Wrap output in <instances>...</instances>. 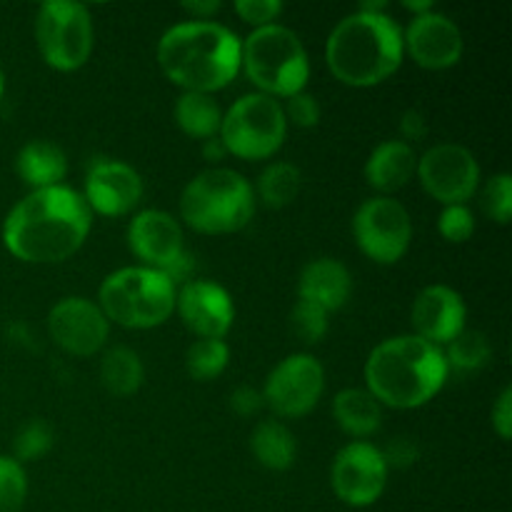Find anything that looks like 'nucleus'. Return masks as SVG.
<instances>
[{"instance_id":"nucleus-9","label":"nucleus","mask_w":512,"mask_h":512,"mask_svg":"<svg viewBox=\"0 0 512 512\" xmlns=\"http://www.w3.org/2000/svg\"><path fill=\"white\" fill-rule=\"evenodd\" d=\"M35 43L45 65L73 73L90 60L95 45L93 18L83 3L48 0L35 15Z\"/></svg>"},{"instance_id":"nucleus-20","label":"nucleus","mask_w":512,"mask_h":512,"mask_svg":"<svg viewBox=\"0 0 512 512\" xmlns=\"http://www.w3.org/2000/svg\"><path fill=\"white\" fill-rule=\"evenodd\" d=\"M350 290H353L350 270L335 258L310 260L298 280V300H308L328 315L348 303Z\"/></svg>"},{"instance_id":"nucleus-19","label":"nucleus","mask_w":512,"mask_h":512,"mask_svg":"<svg viewBox=\"0 0 512 512\" xmlns=\"http://www.w3.org/2000/svg\"><path fill=\"white\" fill-rule=\"evenodd\" d=\"M410 318H413L418 338L428 340L430 345L443 350L450 340L458 338L465 330L468 308H465L463 295L450 285H428L413 300Z\"/></svg>"},{"instance_id":"nucleus-36","label":"nucleus","mask_w":512,"mask_h":512,"mask_svg":"<svg viewBox=\"0 0 512 512\" xmlns=\"http://www.w3.org/2000/svg\"><path fill=\"white\" fill-rule=\"evenodd\" d=\"M283 113H285V120L293 125H298V128H315V125L320 123L318 98H315V95H308L305 90L303 93H295L293 98L285 100Z\"/></svg>"},{"instance_id":"nucleus-28","label":"nucleus","mask_w":512,"mask_h":512,"mask_svg":"<svg viewBox=\"0 0 512 512\" xmlns=\"http://www.w3.org/2000/svg\"><path fill=\"white\" fill-rule=\"evenodd\" d=\"M230 363V348L225 340H195L185 353V370L198 383L220 378Z\"/></svg>"},{"instance_id":"nucleus-16","label":"nucleus","mask_w":512,"mask_h":512,"mask_svg":"<svg viewBox=\"0 0 512 512\" xmlns=\"http://www.w3.org/2000/svg\"><path fill=\"white\" fill-rule=\"evenodd\" d=\"M175 310L198 340H223L235 320L233 298L213 280H188L178 290Z\"/></svg>"},{"instance_id":"nucleus-8","label":"nucleus","mask_w":512,"mask_h":512,"mask_svg":"<svg viewBox=\"0 0 512 512\" xmlns=\"http://www.w3.org/2000/svg\"><path fill=\"white\" fill-rule=\"evenodd\" d=\"M285 135H288V120L280 100L263 93H250L230 105L220 123L218 138L225 153L253 163V160L273 158Z\"/></svg>"},{"instance_id":"nucleus-18","label":"nucleus","mask_w":512,"mask_h":512,"mask_svg":"<svg viewBox=\"0 0 512 512\" xmlns=\"http://www.w3.org/2000/svg\"><path fill=\"white\" fill-rule=\"evenodd\" d=\"M128 245L143 268L168 273L185 255L180 223L165 210H143L128 225Z\"/></svg>"},{"instance_id":"nucleus-12","label":"nucleus","mask_w":512,"mask_h":512,"mask_svg":"<svg viewBox=\"0 0 512 512\" xmlns=\"http://www.w3.org/2000/svg\"><path fill=\"white\" fill-rule=\"evenodd\" d=\"M415 175L425 193L448 205H465L480 188V165L468 148L458 143H440L418 158Z\"/></svg>"},{"instance_id":"nucleus-31","label":"nucleus","mask_w":512,"mask_h":512,"mask_svg":"<svg viewBox=\"0 0 512 512\" xmlns=\"http://www.w3.org/2000/svg\"><path fill=\"white\" fill-rule=\"evenodd\" d=\"M28 498V475L10 455H0V512H20Z\"/></svg>"},{"instance_id":"nucleus-7","label":"nucleus","mask_w":512,"mask_h":512,"mask_svg":"<svg viewBox=\"0 0 512 512\" xmlns=\"http://www.w3.org/2000/svg\"><path fill=\"white\" fill-rule=\"evenodd\" d=\"M178 288L158 270L130 265L110 273L98 290V308L108 323L150 330L175 313Z\"/></svg>"},{"instance_id":"nucleus-21","label":"nucleus","mask_w":512,"mask_h":512,"mask_svg":"<svg viewBox=\"0 0 512 512\" xmlns=\"http://www.w3.org/2000/svg\"><path fill=\"white\" fill-rule=\"evenodd\" d=\"M415 168H418V155L413 145L403 140H385L370 153L363 173L370 188L378 190L380 195H390L413 180Z\"/></svg>"},{"instance_id":"nucleus-11","label":"nucleus","mask_w":512,"mask_h":512,"mask_svg":"<svg viewBox=\"0 0 512 512\" xmlns=\"http://www.w3.org/2000/svg\"><path fill=\"white\" fill-rule=\"evenodd\" d=\"M325 390V370L318 358L295 353L280 360L263 385V400L278 418H305L320 403Z\"/></svg>"},{"instance_id":"nucleus-15","label":"nucleus","mask_w":512,"mask_h":512,"mask_svg":"<svg viewBox=\"0 0 512 512\" xmlns=\"http://www.w3.org/2000/svg\"><path fill=\"white\" fill-rule=\"evenodd\" d=\"M143 190V178L133 165L123 160H98L90 165L85 175V190L80 195L88 203L90 213L123 218L138 208Z\"/></svg>"},{"instance_id":"nucleus-5","label":"nucleus","mask_w":512,"mask_h":512,"mask_svg":"<svg viewBox=\"0 0 512 512\" xmlns=\"http://www.w3.org/2000/svg\"><path fill=\"white\" fill-rule=\"evenodd\" d=\"M253 185L228 168H210L195 175L180 195V218L203 235H230L253 220Z\"/></svg>"},{"instance_id":"nucleus-13","label":"nucleus","mask_w":512,"mask_h":512,"mask_svg":"<svg viewBox=\"0 0 512 512\" xmlns=\"http://www.w3.org/2000/svg\"><path fill=\"white\" fill-rule=\"evenodd\" d=\"M388 470L380 448L365 440H355L345 445L333 460L330 485L338 500L350 508H370L385 493Z\"/></svg>"},{"instance_id":"nucleus-23","label":"nucleus","mask_w":512,"mask_h":512,"mask_svg":"<svg viewBox=\"0 0 512 512\" xmlns=\"http://www.w3.org/2000/svg\"><path fill=\"white\" fill-rule=\"evenodd\" d=\"M333 418L350 438H370L383 425V405L365 388H345L335 395Z\"/></svg>"},{"instance_id":"nucleus-29","label":"nucleus","mask_w":512,"mask_h":512,"mask_svg":"<svg viewBox=\"0 0 512 512\" xmlns=\"http://www.w3.org/2000/svg\"><path fill=\"white\" fill-rule=\"evenodd\" d=\"M443 358L448 363V370L453 368L458 373H473L490 360V343L480 330H463L458 338L445 345Z\"/></svg>"},{"instance_id":"nucleus-2","label":"nucleus","mask_w":512,"mask_h":512,"mask_svg":"<svg viewBox=\"0 0 512 512\" xmlns=\"http://www.w3.org/2000/svg\"><path fill=\"white\" fill-rule=\"evenodd\" d=\"M240 45L243 40L215 20H188L165 30L158 65L183 93L213 95L240 73Z\"/></svg>"},{"instance_id":"nucleus-38","label":"nucleus","mask_w":512,"mask_h":512,"mask_svg":"<svg viewBox=\"0 0 512 512\" xmlns=\"http://www.w3.org/2000/svg\"><path fill=\"white\" fill-rule=\"evenodd\" d=\"M380 453H383V460L388 468L390 465H393V468H408V465H413L415 460H418L420 450L410 438H395L393 443L385 450H380Z\"/></svg>"},{"instance_id":"nucleus-4","label":"nucleus","mask_w":512,"mask_h":512,"mask_svg":"<svg viewBox=\"0 0 512 512\" xmlns=\"http://www.w3.org/2000/svg\"><path fill=\"white\" fill-rule=\"evenodd\" d=\"M403 30L388 13H350L325 43V63L350 88H373L403 63Z\"/></svg>"},{"instance_id":"nucleus-30","label":"nucleus","mask_w":512,"mask_h":512,"mask_svg":"<svg viewBox=\"0 0 512 512\" xmlns=\"http://www.w3.org/2000/svg\"><path fill=\"white\" fill-rule=\"evenodd\" d=\"M53 448V430L45 420H28L23 428L15 433L13 440V455L10 458L23 463H33V460L43 458L48 450Z\"/></svg>"},{"instance_id":"nucleus-6","label":"nucleus","mask_w":512,"mask_h":512,"mask_svg":"<svg viewBox=\"0 0 512 512\" xmlns=\"http://www.w3.org/2000/svg\"><path fill=\"white\" fill-rule=\"evenodd\" d=\"M240 68L250 83L270 98L303 93L310 78V60L298 35L285 25L255 28L240 45Z\"/></svg>"},{"instance_id":"nucleus-10","label":"nucleus","mask_w":512,"mask_h":512,"mask_svg":"<svg viewBox=\"0 0 512 512\" xmlns=\"http://www.w3.org/2000/svg\"><path fill=\"white\" fill-rule=\"evenodd\" d=\"M353 238L360 253L378 265H395L413 243L410 213L390 195L365 200L353 218Z\"/></svg>"},{"instance_id":"nucleus-1","label":"nucleus","mask_w":512,"mask_h":512,"mask_svg":"<svg viewBox=\"0 0 512 512\" xmlns=\"http://www.w3.org/2000/svg\"><path fill=\"white\" fill-rule=\"evenodd\" d=\"M90 228L93 213L83 195L68 185H55L30 190L10 208L3 223V245L23 263H63L83 248Z\"/></svg>"},{"instance_id":"nucleus-27","label":"nucleus","mask_w":512,"mask_h":512,"mask_svg":"<svg viewBox=\"0 0 512 512\" xmlns=\"http://www.w3.org/2000/svg\"><path fill=\"white\" fill-rule=\"evenodd\" d=\"M300 185H303V173H300L298 165L280 160V163H270L260 173L255 193H258V200L265 208L280 210L288 208L298 198Z\"/></svg>"},{"instance_id":"nucleus-43","label":"nucleus","mask_w":512,"mask_h":512,"mask_svg":"<svg viewBox=\"0 0 512 512\" xmlns=\"http://www.w3.org/2000/svg\"><path fill=\"white\" fill-rule=\"evenodd\" d=\"M403 8L410 10V13H413V18H415V15H425V13H430V10H435L430 0H423V3H415V0H405Z\"/></svg>"},{"instance_id":"nucleus-37","label":"nucleus","mask_w":512,"mask_h":512,"mask_svg":"<svg viewBox=\"0 0 512 512\" xmlns=\"http://www.w3.org/2000/svg\"><path fill=\"white\" fill-rule=\"evenodd\" d=\"M490 418H493V428L495 433H498V438L508 443L512 438V388L510 385H505L503 393L498 395Z\"/></svg>"},{"instance_id":"nucleus-3","label":"nucleus","mask_w":512,"mask_h":512,"mask_svg":"<svg viewBox=\"0 0 512 512\" xmlns=\"http://www.w3.org/2000/svg\"><path fill=\"white\" fill-rule=\"evenodd\" d=\"M448 380L443 350L418 335H395L375 345L365 360V390L395 410L430 403Z\"/></svg>"},{"instance_id":"nucleus-41","label":"nucleus","mask_w":512,"mask_h":512,"mask_svg":"<svg viewBox=\"0 0 512 512\" xmlns=\"http://www.w3.org/2000/svg\"><path fill=\"white\" fill-rule=\"evenodd\" d=\"M180 8L188 15H193V20H210L220 8H223V3H220V0H193V3L185 0Z\"/></svg>"},{"instance_id":"nucleus-14","label":"nucleus","mask_w":512,"mask_h":512,"mask_svg":"<svg viewBox=\"0 0 512 512\" xmlns=\"http://www.w3.org/2000/svg\"><path fill=\"white\" fill-rule=\"evenodd\" d=\"M48 333L60 350L75 358H90L103 350L108 340L110 323L98 308V303L88 298H63L50 308Z\"/></svg>"},{"instance_id":"nucleus-44","label":"nucleus","mask_w":512,"mask_h":512,"mask_svg":"<svg viewBox=\"0 0 512 512\" xmlns=\"http://www.w3.org/2000/svg\"><path fill=\"white\" fill-rule=\"evenodd\" d=\"M3 90H5V80H3V70H0V98H3Z\"/></svg>"},{"instance_id":"nucleus-35","label":"nucleus","mask_w":512,"mask_h":512,"mask_svg":"<svg viewBox=\"0 0 512 512\" xmlns=\"http://www.w3.org/2000/svg\"><path fill=\"white\" fill-rule=\"evenodd\" d=\"M235 13L240 15V20L255 28H265V25H273L275 20L283 15L285 5L280 0H238L233 5Z\"/></svg>"},{"instance_id":"nucleus-42","label":"nucleus","mask_w":512,"mask_h":512,"mask_svg":"<svg viewBox=\"0 0 512 512\" xmlns=\"http://www.w3.org/2000/svg\"><path fill=\"white\" fill-rule=\"evenodd\" d=\"M203 155H205V160H223L228 153H225L220 138H210L203 143Z\"/></svg>"},{"instance_id":"nucleus-26","label":"nucleus","mask_w":512,"mask_h":512,"mask_svg":"<svg viewBox=\"0 0 512 512\" xmlns=\"http://www.w3.org/2000/svg\"><path fill=\"white\" fill-rule=\"evenodd\" d=\"M145 380L143 363H140V355L135 350L123 348H110L108 353L100 360V383L115 398H128L140 390Z\"/></svg>"},{"instance_id":"nucleus-25","label":"nucleus","mask_w":512,"mask_h":512,"mask_svg":"<svg viewBox=\"0 0 512 512\" xmlns=\"http://www.w3.org/2000/svg\"><path fill=\"white\" fill-rule=\"evenodd\" d=\"M175 123L183 130L188 138L195 140H210L218 138L220 123H223V113H220L218 103L213 95L203 93H183L175 100Z\"/></svg>"},{"instance_id":"nucleus-40","label":"nucleus","mask_w":512,"mask_h":512,"mask_svg":"<svg viewBox=\"0 0 512 512\" xmlns=\"http://www.w3.org/2000/svg\"><path fill=\"white\" fill-rule=\"evenodd\" d=\"M400 133H403V143H418L428 135V120L420 113L418 108H410L403 113V120H400Z\"/></svg>"},{"instance_id":"nucleus-22","label":"nucleus","mask_w":512,"mask_h":512,"mask_svg":"<svg viewBox=\"0 0 512 512\" xmlns=\"http://www.w3.org/2000/svg\"><path fill=\"white\" fill-rule=\"evenodd\" d=\"M15 173L30 190H45L63 185L68 175V158L50 140H30L15 158Z\"/></svg>"},{"instance_id":"nucleus-17","label":"nucleus","mask_w":512,"mask_h":512,"mask_svg":"<svg viewBox=\"0 0 512 512\" xmlns=\"http://www.w3.org/2000/svg\"><path fill=\"white\" fill-rule=\"evenodd\" d=\"M463 33L448 15H415L403 33V50L425 70H448L463 58Z\"/></svg>"},{"instance_id":"nucleus-32","label":"nucleus","mask_w":512,"mask_h":512,"mask_svg":"<svg viewBox=\"0 0 512 512\" xmlns=\"http://www.w3.org/2000/svg\"><path fill=\"white\" fill-rule=\"evenodd\" d=\"M290 328L298 335L300 343L315 345L328 333V313L318 305L308 303V300H298L293 305V313H290Z\"/></svg>"},{"instance_id":"nucleus-39","label":"nucleus","mask_w":512,"mask_h":512,"mask_svg":"<svg viewBox=\"0 0 512 512\" xmlns=\"http://www.w3.org/2000/svg\"><path fill=\"white\" fill-rule=\"evenodd\" d=\"M230 408H233L238 415H243V418L258 415L260 410L265 408L263 393L250 388V385H240V388H235L233 395H230Z\"/></svg>"},{"instance_id":"nucleus-24","label":"nucleus","mask_w":512,"mask_h":512,"mask_svg":"<svg viewBox=\"0 0 512 512\" xmlns=\"http://www.w3.org/2000/svg\"><path fill=\"white\" fill-rule=\"evenodd\" d=\"M250 450L263 468L275 470V473L293 468L295 455H298L293 433L280 420H260L250 435Z\"/></svg>"},{"instance_id":"nucleus-33","label":"nucleus","mask_w":512,"mask_h":512,"mask_svg":"<svg viewBox=\"0 0 512 512\" xmlns=\"http://www.w3.org/2000/svg\"><path fill=\"white\" fill-rule=\"evenodd\" d=\"M485 215L498 225L510 223L512 213V178L508 173H498L485 183L483 195H480Z\"/></svg>"},{"instance_id":"nucleus-34","label":"nucleus","mask_w":512,"mask_h":512,"mask_svg":"<svg viewBox=\"0 0 512 512\" xmlns=\"http://www.w3.org/2000/svg\"><path fill=\"white\" fill-rule=\"evenodd\" d=\"M438 230L448 243H468L475 233V218L468 205H448L438 218Z\"/></svg>"}]
</instances>
